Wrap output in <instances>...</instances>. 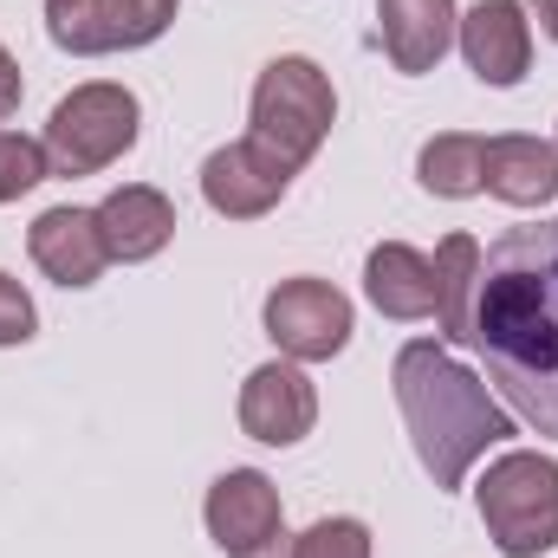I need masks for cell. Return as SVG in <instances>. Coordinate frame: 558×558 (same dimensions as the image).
<instances>
[{"mask_svg": "<svg viewBox=\"0 0 558 558\" xmlns=\"http://www.w3.org/2000/svg\"><path fill=\"white\" fill-rule=\"evenodd\" d=\"M468 344L507 410L539 435H558V221L507 228L481 254Z\"/></svg>", "mask_w": 558, "mask_h": 558, "instance_id": "obj_1", "label": "cell"}, {"mask_svg": "<svg viewBox=\"0 0 558 558\" xmlns=\"http://www.w3.org/2000/svg\"><path fill=\"white\" fill-rule=\"evenodd\" d=\"M390 384H397V410L410 422L416 461L428 468L435 487H461L468 468H474L494 441L513 435V410H500V403L487 397V384H481L468 364L448 357V344H428V338L403 344Z\"/></svg>", "mask_w": 558, "mask_h": 558, "instance_id": "obj_2", "label": "cell"}, {"mask_svg": "<svg viewBox=\"0 0 558 558\" xmlns=\"http://www.w3.org/2000/svg\"><path fill=\"white\" fill-rule=\"evenodd\" d=\"M474 500H481L487 539L507 558H539L558 546V461L553 454H533V448L500 454L481 474Z\"/></svg>", "mask_w": 558, "mask_h": 558, "instance_id": "obj_3", "label": "cell"}, {"mask_svg": "<svg viewBox=\"0 0 558 558\" xmlns=\"http://www.w3.org/2000/svg\"><path fill=\"white\" fill-rule=\"evenodd\" d=\"M331 118H338L331 78H325L312 59L286 52V59H274V65L260 72V85H254V131H247V137L299 175V169L318 156V143L331 137Z\"/></svg>", "mask_w": 558, "mask_h": 558, "instance_id": "obj_4", "label": "cell"}, {"mask_svg": "<svg viewBox=\"0 0 558 558\" xmlns=\"http://www.w3.org/2000/svg\"><path fill=\"white\" fill-rule=\"evenodd\" d=\"M137 98L124 85H78L72 98L52 105V124H46V162L52 175H98L111 169L131 143H137Z\"/></svg>", "mask_w": 558, "mask_h": 558, "instance_id": "obj_5", "label": "cell"}, {"mask_svg": "<svg viewBox=\"0 0 558 558\" xmlns=\"http://www.w3.org/2000/svg\"><path fill=\"white\" fill-rule=\"evenodd\" d=\"M267 338L299 364H325L351 344V299L331 279H279L267 292Z\"/></svg>", "mask_w": 558, "mask_h": 558, "instance_id": "obj_6", "label": "cell"}, {"mask_svg": "<svg viewBox=\"0 0 558 558\" xmlns=\"http://www.w3.org/2000/svg\"><path fill=\"white\" fill-rule=\"evenodd\" d=\"M175 0H46V33L65 52H131L162 39Z\"/></svg>", "mask_w": 558, "mask_h": 558, "instance_id": "obj_7", "label": "cell"}, {"mask_svg": "<svg viewBox=\"0 0 558 558\" xmlns=\"http://www.w3.org/2000/svg\"><path fill=\"white\" fill-rule=\"evenodd\" d=\"M292 189V169L267 156L254 137L228 143V149H215L208 162H202V195H208V208L215 215H228V221H260L267 208H279V195Z\"/></svg>", "mask_w": 558, "mask_h": 558, "instance_id": "obj_8", "label": "cell"}, {"mask_svg": "<svg viewBox=\"0 0 558 558\" xmlns=\"http://www.w3.org/2000/svg\"><path fill=\"white\" fill-rule=\"evenodd\" d=\"M454 39H461L468 72H474L481 85H494V92L520 85L526 65H533V20H526L520 0H481V7L461 20Z\"/></svg>", "mask_w": 558, "mask_h": 558, "instance_id": "obj_9", "label": "cell"}, {"mask_svg": "<svg viewBox=\"0 0 558 558\" xmlns=\"http://www.w3.org/2000/svg\"><path fill=\"white\" fill-rule=\"evenodd\" d=\"M318 422V390L299 364H260L247 384H241V428L267 448H292L305 441Z\"/></svg>", "mask_w": 558, "mask_h": 558, "instance_id": "obj_10", "label": "cell"}, {"mask_svg": "<svg viewBox=\"0 0 558 558\" xmlns=\"http://www.w3.org/2000/svg\"><path fill=\"white\" fill-rule=\"evenodd\" d=\"M208 539L228 558L279 539V487L260 468H228V474L208 487Z\"/></svg>", "mask_w": 558, "mask_h": 558, "instance_id": "obj_11", "label": "cell"}, {"mask_svg": "<svg viewBox=\"0 0 558 558\" xmlns=\"http://www.w3.org/2000/svg\"><path fill=\"white\" fill-rule=\"evenodd\" d=\"M98 234H105V254L137 267V260H156L169 241H175V208L162 189L149 182H124L98 202Z\"/></svg>", "mask_w": 558, "mask_h": 558, "instance_id": "obj_12", "label": "cell"}, {"mask_svg": "<svg viewBox=\"0 0 558 558\" xmlns=\"http://www.w3.org/2000/svg\"><path fill=\"white\" fill-rule=\"evenodd\" d=\"M26 247H33V260H39V274L59 279V286H92V279L111 267V254H105V234H98V208H46L39 221H33V234H26Z\"/></svg>", "mask_w": 558, "mask_h": 558, "instance_id": "obj_13", "label": "cell"}, {"mask_svg": "<svg viewBox=\"0 0 558 558\" xmlns=\"http://www.w3.org/2000/svg\"><path fill=\"white\" fill-rule=\"evenodd\" d=\"M377 26H384L390 65L416 78V72L441 65V52L461 33V13H454V0H377Z\"/></svg>", "mask_w": 558, "mask_h": 558, "instance_id": "obj_14", "label": "cell"}, {"mask_svg": "<svg viewBox=\"0 0 558 558\" xmlns=\"http://www.w3.org/2000/svg\"><path fill=\"white\" fill-rule=\"evenodd\" d=\"M364 292H371V305L384 318H403V325L428 318L435 312V260L416 254V247H403V241H384L364 260Z\"/></svg>", "mask_w": 558, "mask_h": 558, "instance_id": "obj_15", "label": "cell"}, {"mask_svg": "<svg viewBox=\"0 0 558 558\" xmlns=\"http://www.w3.org/2000/svg\"><path fill=\"white\" fill-rule=\"evenodd\" d=\"M487 195H500L513 208H546L558 195V143L487 137Z\"/></svg>", "mask_w": 558, "mask_h": 558, "instance_id": "obj_16", "label": "cell"}, {"mask_svg": "<svg viewBox=\"0 0 558 558\" xmlns=\"http://www.w3.org/2000/svg\"><path fill=\"white\" fill-rule=\"evenodd\" d=\"M474 292H481V241L448 234L435 247V325H441V344L474 338Z\"/></svg>", "mask_w": 558, "mask_h": 558, "instance_id": "obj_17", "label": "cell"}, {"mask_svg": "<svg viewBox=\"0 0 558 558\" xmlns=\"http://www.w3.org/2000/svg\"><path fill=\"white\" fill-rule=\"evenodd\" d=\"M416 175L428 195L441 202H468L487 189V137H468V131H448V137H428L416 156Z\"/></svg>", "mask_w": 558, "mask_h": 558, "instance_id": "obj_18", "label": "cell"}, {"mask_svg": "<svg viewBox=\"0 0 558 558\" xmlns=\"http://www.w3.org/2000/svg\"><path fill=\"white\" fill-rule=\"evenodd\" d=\"M46 175H52L46 143L20 137V131H0V208H7V202H20V195H33Z\"/></svg>", "mask_w": 558, "mask_h": 558, "instance_id": "obj_19", "label": "cell"}, {"mask_svg": "<svg viewBox=\"0 0 558 558\" xmlns=\"http://www.w3.org/2000/svg\"><path fill=\"white\" fill-rule=\"evenodd\" d=\"M292 558H371V526L364 520H318L292 539Z\"/></svg>", "mask_w": 558, "mask_h": 558, "instance_id": "obj_20", "label": "cell"}, {"mask_svg": "<svg viewBox=\"0 0 558 558\" xmlns=\"http://www.w3.org/2000/svg\"><path fill=\"white\" fill-rule=\"evenodd\" d=\"M33 325H39V312H33V299H26V286L0 274V344H26Z\"/></svg>", "mask_w": 558, "mask_h": 558, "instance_id": "obj_21", "label": "cell"}, {"mask_svg": "<svg viewBox=\"0 0 558 558\" xmlns=\"http://www.w3.org/2000/svg\"><path fill=\"white\" fill-rule=\"evenodd\" d=\"M20 92H26V85H20V65H13V52L0 46V124L20 111Z\"/></svg>", "mask_w": 558, "mask_h": 558, "instance_id": "obj_22", "label": "cell"}, {"mask_svg": "<svg viewBox=\"0 0 558 558\" xmlns=\"http://www.w3.org/2000/svg\"><path fill=\"white\" fill-rule=\"evenodd\" d=\"M533 20L546 26V39L558 46V0H533Z\"/></svg>", "mask_w": 558, "mask_h": 558, "instance_id": "obj_23", "label": "cell"}, {"mask_svg": "<svg viewBox=\"0 0 558 558\" xmlns=\"http://www.w3.org/2000/svg\"><path fill=\"white\" fill-rule=\"evenodd\" d=\"M241 558H292V539L279 533V539H267V546H254V553H241Z\"/></svg>", "mask_w": 558, "mask_h": 558, "instance_id": "obj_24", "label": "cell"}]
</instances>
